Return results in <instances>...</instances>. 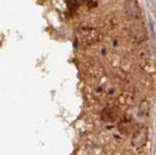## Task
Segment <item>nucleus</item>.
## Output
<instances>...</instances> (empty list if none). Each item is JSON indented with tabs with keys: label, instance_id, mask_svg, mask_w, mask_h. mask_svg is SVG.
<instances>
[{
	"label": "nucleus",
	"instance_id": "f257e3e1",
	"mask_svg": "<svg viewBox=\"0 0 156 155\" xmlns=\"http://www.w3.org/2000/svg\"><path fill=\"white\" fill-rule=\"evenodd\" d=\"M79 33L81 39L88 43L94 42L97 38V31L92 27H83L79 30Z\"/></svg>",
	"mask_w": 156,
	"mask_h": 155
},
{
	"label": "nucleus",
	"instance_id": "f03ea898",
	"mask_svg": "<svg viewBox=\"0 0 156 155\" xmlns=\"http://www.w3.org/2000/svg\"><path fill=\"white\" fill-rule=\"evenodd\" d=\"M125 8H126V12L129 14V16L134 17V18L140 17V8L136 1L130 0V1L127 2Z\"/></svg>",
	"mask_w": 156,
	"mask_h": 155
},
{
	"label": "nucleus",
	"instance_id": "7ed1b4c3",
	"mask_svg": "<svg viewBox=\"0 0 156 155\" xmlns=\"http://www.w3.org/2000/svg\"><path fill=\"white\" fill-rule=\"evenodd\" d=\"M132 32H133V37L139 38L140 40L143 39L144 36H145V31H144V28L141 30V27L139 26H134V30H132Z\"/></svg>",
	"mask_w": 156,
	"mask_h": 155
}]
</instances>
